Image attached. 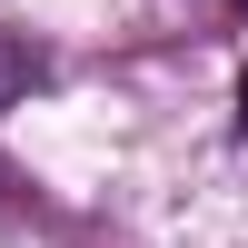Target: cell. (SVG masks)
<instances>
[{
  "label": "cell",
  "mask_w": 248,
  "mask_h": 248,
  "mask_svg": "<svg viewBox=\"0 0 248 248\" xmlns=\"http://www.w3.org/2000/svg\"><path fill=\"white\" fill-rule=\"evenodd\" d=\"M238 129H248V70H238Z\"/></svg>",
  "instance_id": "2"
},
{
  "label": "cell",
  "mask_w": 248,
  "mask_h": 248,
  "mask_svg": "<svg viewBox=\"0 0 248 248\" xmlns=\"http://www.w3.org/2000/svg\"><path fill=\"white\" fill-rule=\"evenodd\" d=\"M40 79H50V50H40V40H20V30H0V109H10V99H30Z\"/></svg>",
  "instance_id": "1"
}]
</instances>
